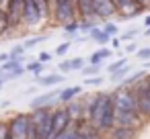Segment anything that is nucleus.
Masks as SVG:
<instances>
[{"instance_id": "1", "label": "nucleus", "mask_w": 150, "mask_h": 139, "mask_svg": "<svg viewBox=\"0 0 150 139\" xmlns=\"http://www.w3.org/2000/svg\"><path fill=\"white\" fill-rule=\"evenodd\" d=\"M113 102H115V125H123V127H136L140 129L144 119L138 110V104H136V96H134V90L132 86H125V84H119L113 92Z\"/></svg>"}, {"instance_id": "2", "label": "nucleus", "mask_w": 150, "mask_h": 139, "mask_svg": "<svg viewBox=\"0 0 150 139\" xmlns=\"http://www.w3.org/2000/svg\"><path fill=\"white\" fill-rule=\"evenodd\" d=\"M134 96H136V104H138V110L142 115V119H150V74L144 76L142 80H138L134 86Z\"/></svg>"}, {"instance_id": "3", "label": "nucleus", "mask_w": 150, "mask_h": 139, "mask_svg": "<svg viewBox=\"0 0 150 139\" xmlns=\"http://www.w3.org/2000/svg\"><path fill=\"white\" fill-rule=\"evenodd\" d=\"M29 119H31V112H17L11 121H8V133H11V139H27V133H29Z\"/></svg>"}, {"instance_id": "4", "label": "nucleus", "mask_w": 150, "mask_h": 139, "mask_svg": "<svg viewBox=\"0 0 150 139\" xmlns=\"http://www.w3.org/2000/svg\"><path fill=\"white\" fill-rule=\"evenodd\" d=\"M115 8H117V17H121V21H129L138 15L144 13V4H140L138 0H113Z\"/></svg>"}, {"instance_id": "5", "label": "nucleus", "mask_w": 150, "mask_h": 139, "mask_svg": "<svg viewBox=\"0 0 150 139\" xmlns=\"http://www.w3.org/2000/svg\"><path fill=\"white\" fill-rule=\"evenodd\" d=\"M43 23V17H41V10L37 6V0H25V6H23V27H37Z\"/></svg>"}, {"instance_id": "6", "label": "nucleus", "mask_w": 150, "mask_h": 139, "mask_svg": "<svg viewBox=\"0 0 150 139\" xmlns=\"http://www.w3.org/2000/svg\"><path fill=\"white\" fill-rule=\"evenodd\" d=\"M23 6H25V0H8L6 17H8V27H11V31L23 27Z\"/></svg>"}, {"instance_id": "7", "label": "nucleus", "mask_w": 150, "mask_h": 139, "mask_svg": "<svg viewBox=\"0 0 150 139\" xmlns=\"http://www.w3.org/2000/svg\"><path fill=\"white\" fill-rule=\"evenodd\" d=\"M70 123H72V121H70V115H68L66 106L54 108V112H52V139H56Z\"/></svg>"}, {"instance_id": "8", "label": "nucleus", "mask_w": 150, "mask_h": 139, "mask_svg": "<svg viewBox=\"0 0 150 139\" xmlns=\"http://www.w3.org/2000/svg\"><path fill=\"white\" fill-rule=\"evenodd\" d=\"M93 10H95V19L103 21V23L117 15V8H115L113 0H93Z\"/></svg>"}, {"instance_id": "9", "label": "nucleus", "mask_w": 150, "mask_h": 139, "mask_svg": "<svg viewBox=\"0 0 150 139\" xmlns=\"http://www.w3.org/2000/svg\"><path fill=\"white\" fill-rule=\"evenodd\" d=\"M64 106H66V110H68L72 123H84V100L74 98V100L66 102Z\"/></svg>"}, {"instance_id": "10", "label": "nucleus", "mask_w": 150, "mask_h": 139, "mask_svg": "<svg viewBox=\"0 0 150 139\" xmlns=\"http://www.w3.org/2000/svg\"><path fill=\"white\" fill-rule=\"evenodd\" d=\"M60 92H62V90H52V92H47V94L35 96L33 100H29V108L35 110V108H41V106H52L54 102H58L56 98L60 96Z\"/></svg>"}, {"instance_id": "11", "label": "nucleus", "mask_w": 150, "mask_h": 139, "mask_svg": "<svg viewBox=\"0 0 150 139\" xmlns=\"http://www.w3.org/2000/svg\"><path fill=\"white\" fill-rule=\"evenodd\" d=\"M109 139H136L138 129L136 127H123V125H115L109 133H105Z\"/></svg>"}, {"instance_id": "12", "label": "nucleus", "mask_w": 150, "mask_h": 139, "mask_svg": "<svg viewBox=\"0 0 150 139\" xmlns=\"http://www.w3.org/2000/svg\"><path fill=\"white\" fill-rule=\"evenodd\" d=\"M82 68H84V59L82 57H70V59L60 61V66H58V70L62 74H68V72H74V70H82Z\"/></svg>"}, {"instance_id": "13", "label": "nucleus", "mask_w": 150, "mask_h": 139, "mask_svg": "<svg viewBox=\"0 0 150 139\" xmlns=\"http://www.w3.org/2000/svg\"><path fill=\"white\" fill-rule=\"evenodd\" d=\"M103 135H105V133H101L97 127H93L91 123H84V125L80 127V133H78L76 139H103Z\"/></svg>"}, {"instance_id": "14", "label": "nucleus", "mask_w": 150, "mask_h": 139, "mask_svg": "<svg viewBox=\"0 0 150 139\" xmlns=\"http://www.w3.org/2000/svg\"><path fill=\"white\" fill-rule=\"evenodd\" d=\"M80 94H82V88H80V86H68V88H64V90L60 92L58 102H60V104H66V102L74 100L76 96H80Z\"/></svg>"}, {"instance_id": "15", "label": "nucleus", "mask_w": 150, "mask_h": 139, "mask_svg": "<svg viewBox=\"0 0 150 139\" xmlns=\"http://www.w3.org/2000/svg\"><path fill=\"white\" fill-rule=\"evenodd\" d=\"M88 37H91L93 41H97L99 45H103V47H105V45H109V43H111V39H113L109 33H105V31H103V27H95V29L88 33Z\"/></svg>"}, {"instance_id": "16", "label": "nucleus", "mask_w": 150, "mask_h": 139, "mask_svg": "<svg viewBox=\"0 0 150 139\" xmlns=\"http://www.w3.org/2000/svg\"><path fill=\"white\" fill-rule=\"evenodd\" d=\"M84 123H70L56 139H76L78 137V133H80V127H82Z\"/></svg>"}, {"instance_id": "17", "label": "nucleus", "mask_w": 150, "mask_h": 139, "mask_svg": "<svg viewBox=\"0 0 150 139\" xmlns=\"http://www.w3.org/2000/svg\"><path fill=\"white\" fill-rule=\"evenodd\" d=\"M113 55V51L111 49H107V47H101V49H97L95 53H91V64H95V66H99L101 61H105V59H109Z\"/></svg>"}, {"instance_id": "18", "label": "nucleus", "mask_w": 150, "mask_h": 139, "mask_svg": "<svg viewBox=\"0 0 150 139\" xmlns=\"http://www.w3.org/2000/svg\"><path fill=\"white\" fill-rule=\"evenodd\" d=\"M64 80L62 74H47V76H39V86H54V84H60Z\"/></svg>"}, {"instance_id": "19", "label": "nucleus", "mask_w": 150, "mask_h": 139, "mask_svg": "<svg viewBox=\"0 0 150 139\" xmlns=\"http://www.w3.org/2000/svg\"><path fill=\"white\" fill-rule=\"evenodd\" d=\"M25 68H27V72H29V74H33V76H37V78H39V76H41V72L45 70V64H43V61H39V59H35V61H29Z\"/></svg>"}, {"instance_id": "20", "label": "nucleus", "mask_w": 150, "mask_h": 139, "mask_svg": "<svg viewBox=\"0 0 150 139\" xmlns=\"http://www.w3.org/2000/svg\"><path fill=\"white\" fill-rule=\"evenodd\" d=\"M132 72V64H127V66H123L121 70H117V72H111L109 74V78H111V82H121V80H125V76Z\"/></svg>"}, {"instance_id": "21", "label": "nucleus", "mask_w": 150, "mask_h": 139, "mask_svg": "<svg viewBox=\"0 0 150 139\" xmlns=\"http://www.w3.org/2000/svg\"><path fill=\"white\" fill-rule=\"evenodd\" d=\"M138 33H140L138 27H129L127 31H123V33L119 35V39H121V43H123V41H134V39L138 37Z\"/></svg>"}, {"instance_id": "22", "label": "nucleus", "mask_w": 150, "mask_h": 139, "mask_svg": "<svg viewBox=\"0 0 150 139\" xmlns=\"http://www.w3.org/2000/svg\"><path fill=\"white\" fill-rule=\"evenodd\" d=\"M25 51H27V47H25L23 43H19V45H15V47L8 51V55H11V59H23Z\"/></svg>"}, {"instance_id": "23", "label": "nucleus", "mask_w": 150, "mask_h": 139, "mask_svg": "<svg viewBox=\"0 0 150 139\" xmlns=\"http://www.w3.org/2000/svg\"><path fill=\"white\" fill-rule=\"evenodd\" d=\"M23 64H21V59H8V61H4V64H0V70L2 72H15L17 68H21Z\"/></svg>"}, {"instance_id": "24", "label": "nucleus", "mask_w": 150, "mask_h": 139, "mask_svg": "<svg viewBox=\"0 0 150 139\" xmlns=\"http://www.w3.org/2000/svg\"><path fill=\"white\" fill-rule=\"evenodd\" d=\"M45 39H47V35H37V37H29V39H25V41H23V45H25L27 49H31V47L39 45V43H43Z\"/></svg>"}, {"instance_id": "25", "label": "nucleus", "mask_w": 150, "mask_h": 139, "mask_svg": "<svg viewBox=\"0 0 150 139\" xmlns=\"http://www.w3.org/2000/svg\"><path fill=\"white\" fill-rule=\"evenodd\" d=\"M6 31H11V27H8V17H6V10H4V8H0V37H2Z\"/></svg>"}, {"instance_id": "26", "label": "nucleus", "mask_w": 150, "mask_h": 139, "mask_svg": "<svg viewBox=\"0 0 150 139\" xmlns=\"http://www.w3.org/2000/svg\"><path fill=\"white\" fill-rule=\"evenodd\" d=\"M127 64H129V59H127V57H119V59H115L113 64H109V68H107V70H109V74H111V72L121 70V68H123V66H127Z\"/></svg>"}, {"instance_id": "27", "label": "nucleus", "mask_w": 150, "mask_h": 139, "mask_svg": "<svg viewBox=\"0 0 150 139\" xmlns=\"http://www.w3.org/2000/svg\"><path fill=\"white\" fill-rule=\"evenodd\" d=\"M103 31H105V33H109V35L113 37V35H117V33H119V27H117L115 23H111V21H105V23H103Z\"/></svg>"}, {"instance_id": "28", "label": "nucleus", "mask_w": 150, "mask_h": 139, "mask_svg": "<svg viewBox=\"0 0 150 139\" xmlns=\"http://www.w3.org/2000/svg\"><path fill=\"white\" fill-rule=\"evenodd\" d=\"M80 72H82V76H84V78H88V76H99V66H95V64H91V66H86V68H82Z\"/></svg>"}, {"instance_id": "29", "label": "nucleus", "mask_w": 150, "mask_h": 139, "mask_svg": "<svg viewBox=\"0 0 150 139\" xmlns=\"http://www.w3.org/2000/svg\"><path fill=\"white\" fill-rule=\"evenodd\" d=\"M103 82H105L103 76H88V78H84V84L86 86H101Z\"/></svg>"}, {"instance_id": "30", "label": "nucleus", "mask_w": 150, "mask_h": 139, "mask_svg": "<svg viewBox=\"0 0 150 139\" xmlns=\"http://www.w3.org/2000/svg\"><path fill=\"white\" fill-rule=\"evenodd\" d=\"M136 55H138V59L150 61V45H148V47H140V49L136 51Z\"/></svg>"}, {"instance_id": "31", "label": "nucleus", "mask_w": 150, "mask_h": 139, "mask_svg": "<svg viewBox=\"0 0 150 139\" xmlns=\"http://www.w3.org/2000/svg\"><path fill=\"white\" fill-rule=\"evenodd\" d=\"M70 45H72L70 41H64V43H60V45L56 47V51H54V53H56V55H66V53H68V49H70Z\"/></svg>"}, {"instance_id": "32", "label": "nucleus", "mask_w": 150, "mask_h": 139, "mask_svg": "<svg viewBox=\"0 0 150 139\" xmlns=\"http://www.w3.org/2000/svg\"><path fill=\"white\" fill-rule=\"evenodd\" d=\"M0 139H8V121H0Z\"/></svg>"}, {"instance_id": "33", "label": "nucleus", "mask_w": 150, "mask_h": 139, "mask_svg": "<svg viewBox=\"0 0 150 139\" xmlns=\"http://www.w3.org/2000/svg\"><path fill=\"white\" fill-rule=\"evenodd\" d=\"M138 49H140V47H138V43H136V41H129V43L125 45V49H123V51H127V53H136Z\"/></svg>"}, {"instance_id": "34", "label": "nucleus", "mask_w": 150, "mask_h": 139, "mask_svg": "<svg viewBox=\"0 0 150 139\" xmlns=\"http://www.w3.org/2000/svg\"><path fill=\"white\" fill-rule=\"evenodd\" d=\"M39 61H43V64H50V61H52V53H47V51L39 53Z\"/></svg>"}, {"instance_id": "35", "label": "nucleus", "mask_w": 150, "mask_h": 139, "mask_svg": "<svg viewBox=\"0 0 150 139\" xmlns=\"http://www.w3.org/2000/svg\"><path fill=\"white\" fill-rule=\"evenodd\" d=\"M111 45H113V47L117 49V47L121 45V39H119V37H113V39H111Z\"/></svg>"}, {"instance_id": "36", "label": "nucleus", "mask_w": 150, "mask_h": 139, "mask_svg": "<svg viewBox=\"0 0 150 139\" xmlns=\"http://www.w3.org/2000/svg\"><path fill=\"white\" fill-rule=\"evenodd\" d=\"M146 27H150V15L144 19V29H146Z\"/></svg>"}, {"instance_id": "37", "label": "nucleus", "mask_w": 150, "mask_h": 139, "mask_svg": "<svg viewBox=\"0 0 150 139\" xmlns=\"http://www.w3.org/2000/svg\"><path fill=\"white\" fill-rule=\"evenodd\" d=\"M142 35H144V37H150V27H146V29H144V33H142Z\"/></svg>"}, {"instance_id": "38", "label": "nucleus", "mask_w": 150, "mask_h": 139, "mask_svg": "<svg viewBox=\"0 0 150 139\" xmlns=\"http://www.w3.org/2000/svg\"><path fill=\"white\" fill-rule=\"evenodd\" d=\"M140 4H144V6H150V0H138Z\"/></svg>"}, {"instance_id": "39", "label": "nucleus", "mask_w": 150, "mask_h": 139, "mask_svg": "<svg viewBox=\"0 0 150 139\" xmlns=\"http://www.w3.org/2000/svg\"><path fill=\"white\" fill-rule=\"evenodd\" d=\"M2 84H4V80H2V78H0V90H2Z\"/></svg>"}, {"instance_id": "40", "label": "nucleus", "mask_w": 150, "mask_h": 139, "mask_svg": "<svg viewBox=\"0 0 150 139\" xmlns=\"http://www.w3.org/2000/svg\"><path fill=\"white\" fill-rule=\"evenodd\" d=\"M0 78H2V70H0Z\"/></svg>"}]
</instances>
